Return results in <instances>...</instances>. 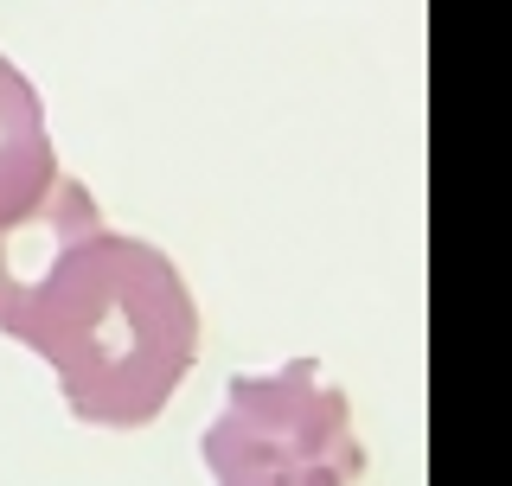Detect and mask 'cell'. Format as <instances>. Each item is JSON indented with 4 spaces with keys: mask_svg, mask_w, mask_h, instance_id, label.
Masks as SVG:
<instances>
[{
    "mask_svg": "<svg viewBox=\"0 0 512 486\" xmlns=\"http://www.w3.org/2000/svg\"><path fill=\"white\" fill-rule=\"evenodd\" d=\"M0 333L58 371L90 429H141L199 365V301L173 256L109 231L77 180L0 231Z\"/></svg>",
    "mask_w": 512,
    "mask_h": 486,
    "instance_id": "cell-1",
    "label": "cell"
},
{
    "mask_svg": "<svg viewBox=\"0 0 512 486\" xmlns=\"http://www.w3.org/2000/svg\"><path fill=\"white\" fill-rule=\"evenodd\" d=\"M212 486H352L365 474V442L352 403L320 378L314 359L231 378L218 423L199 435Z\"/></svg>",
    "mask_w": 512,
    "mask_h": 486,
    "instance_id": "cell-2",
    "label": "cell"
},
{
    "mask_svg": "<svg viewBox=\"0 0 512 486\" xmlns=\"http://www.w3.org/2000/svg\"><path fill=\"white\" fill-rule=\"evenodd\" d=\"M58 186V148L45 128V103L13 58H0V231L20 224Z\"/></svg>",
    "mask_w": 512,
    "mask_h": 486,
    "instance_id": "cell-3",
    "label": "cell"
}]
</instances>
